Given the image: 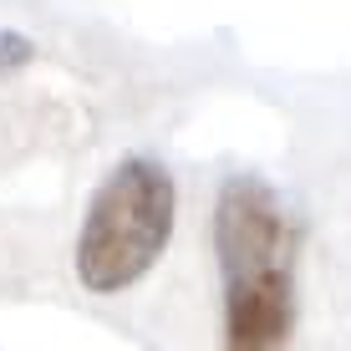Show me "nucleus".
Segmentation results:
<instances>
[{
  "label": "nucleus",
  "mask_w": 351,
  "mask_h": 351,
  "mask_svg": "<svg viewBox=\"0 0 351 351\" xmlns=\"http://www.w3.org/2000/svg\"><path fill=\"white\" fill-rule=\"evenodd\" d=\"M306 224L260 173H229L214 193V260L224 290L219 351H285L300 311Z\"/></svg>",
  "instance_id": "obj_1"
},
{
  "label": "nucleus",
  "mask_w": 351,
  "mask_h": 351,
  "mask_svg": "<svg viewBox=\"0 0 351 351\" xmlns=\"http://www.w3.org/2000/svg\"><path fill=\"white\" fill-rule=\"evenodd\" d=\"M173 214L178 184L158 158L132 153L112 163L107 178L92 189L77 229V250H71V270L82 290L117 295V290L138 285L163 260L168 239H173Z\"/></svg>",
  "instance_id": "obj_2"
},
{
  "label": "nucleus",
  "mask_w": 351,
  "mask_h": 351,
  "mask_svg": "<svg viewBox=\"0 0 351 351\" xmlns=\"http://www.w3.org/2000/svg\"><path fill=\"white\" fill-rule=\"evenodd\" d=\"M36 62V41L26 31H10V26H0V77H10V71H21V66H31Z\"/></svg>",
  "instance_id": "obj_3"
}]
</instances>
